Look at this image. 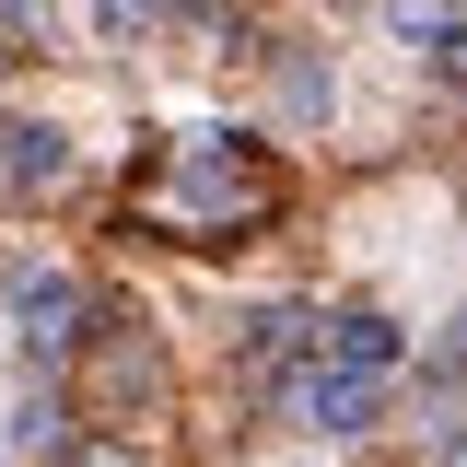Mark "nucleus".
I'll return each mask as SVG.
<instances>
[{
    "label": "nucleus",
    "instance_id": "nucleus-1",
    "mask_svg": "<svg viewBox=\"0 0 467 467\" xmlns=\"http://www.w3.org/2000/svg\"><path fill=\"white\" fill-rule=\"evenodd\" d=\"M281 420L304 432V444H362L374 420H386V374H362V362H339V350H304L281 374Z\"/></svg>",
    "mask_w": 467,
    "mask_h": 467
},
{
    "label": "nucleus",
    "instance_id": "nucleus-6",
    "mask_svg": "<svg viewBox=\"0 0 467 467\" xmlns=\"http://www.w3.org/2000/svg\"><path fill=\"white\" fill-rule=\"evenodd\" d=\"M82 24H94L106 47H140V36L164 24V0H82Z\"/></svg>",
    "mask_w": 467,
    "mask_h": 467
},
{
    "label": "nucleus",
    "instance_id": "nucleus-9",
    "mask_svg": "<svg viewBox=\"0 0 467 467\" xmlns=\"http://www.w3.org/2000/svg\"><path fill=\"white\" fill-rule=\"evenodd\" d=\"M420 374H432V386H467V304L432 327V339H420Z\"/></svg>",
    "mask_w": 467,
    "mask_h": 467
},
{
    "label": "nucleus",
    "instance_id": "nucleus-5",
    "mask_svg": "<svg viewBox=\"0 0 467 467\" xmlns=\"http://www.w3.org/2000/svg\"><path fill=\"white\" fill-rule=\"evenodd\" d=\"M0 164H12V187H58L70 175V129L58 117H12L0 129Z\"/></svg>",
    "mask_w": 467,
    "mask_h": 467
},
{
    "label": "nucleus",
    "instance_id": "nucleus-7",
    "mask_svg": "<svg viewBox=\"0 0 467 467\" xmlns=\"http://www.w3.org/2000/svg\"><path fill=\"white\" fill-rule=\"evenodd\" d=\"M12 456H70V420H58V398H24V409H12Z\"/></svg>",
    "mask_w": 467,
    "mask_h": 467
},
{
    "label": "nucleus",
    "instance_id": "nucleus-3",
    "mask_svg": "<svg viewBox=\"0 0 467 467\" xmlns=\"http://www.w3.org/2000/svg\"><path fill=\"white\" fill-rule=\"evenodd\" d=\"M316 350H339V362H362V374H398V362H409V327L386 316V304H339V316L316 327Z\"/></svg>",
    "mask_w": 467,
    "mask_h": 467
},
{
    "label": "nucleus",
    "instance_id": "nucleus-10",
    "mask_svg": "<svg viewBox=\"0 0 467 467\" xmlns=\"http://www.w3.org/2000/svg\"><path fill=\"white\" fill-rule=\"evenodd\" d=\"M432 58H444V70H456V82H467V12H456V36H444V47H432Z\"/></svg>",
    "mask_w": 467,
    "mask_h": 467
},
{
    "label": "nucleus",
    "instance_id": "nucleus-11",
    "mask_svg": "<svg viewBox=\"0 0 467 467\" xmlns=\"http://www.w3.org/2000/svg\"><path fill=\"white\" fill-rule=\"evenodd\" d=\"M82 467H140V456H129V444H94V456H82Z\"/></svg>",
    "mask_w": 467,
    "mask_h": 467
},
{
    "label": "nucleus",
    "instance_id": "nucleus-8",
    "mask_svg": "<svg viewBox=\"0 0 467 467\" xmlns=\"http://www.w3.org/2000/svg\"><path fill=\"white\" fill-rule=\"evenodd\" d=\"M386 36H409V47H444V36H456V0H386Z\"/></svg>",
    "mask_w": 467,
    "mask_h": 467
},
{
    "label": "nucleus",
    "instance_id": "nucleus-2",
    "mask_svg": "<svg viewBox=\"0 0 467 467\" xmlns=\"http://www.w3.org/2000/svg\"><path fill=\"white\" fill-rule=\"evenodd\" d=\"M0 316H12V350H24V362L82 350V281H70L58 257H12V269H0Z\"/></svg>",
    "mask_w": 467,
    "mask_h": 467
},
{
    "label": "nucleus",
    "instance_id": "nucleus-4",
    "mask_svg": "<svg viewBox=\"0 0 467 467\" xmlns=\"http://www.w3.org/2000/svg\"><path fill=\"white\" fill-rule=\"evenodd\" d=\"M187 211H269V175H245L223 140L187 152Z\"/></svg>",
    "mask_w": 467,
    "mask_h": 467
}]
</instances>
